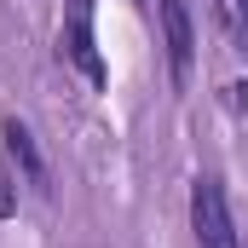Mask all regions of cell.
<instances>
[{
  "label": "cell",
  "mask_w": 248,
  "mask_h": 248,
  "mask_svg": "<svg viewBox=\"0 0 248 248\" xmlns=\"http://www.w3.org/2000/svg\"><path fill=\"white\" fill-rule=\"evenodd\" d=\"M190 231H196V248H248L237 219H231V202H225V185L214 173H196L190 179Z\"/></svg>",
  "instance_id": "6da1fadb"
},
{
  "label": "cell",
  "mask_w": 248,
  "mask_h": 248,
  "mask_svg": "<svg viewBox=\"0 0 248 248\" xmlns=\"http://www.w3.org/2000/svg\"><path fill=\"white\" fill-rule=\"evenodd\" d=\"M0 139H6L12 162L29 173V185H41V190H46V162H41V150H35V133H29L23 122H6V127H0Z\"/></svg>",
  "instance_id": "277c9868"
},
{
  "label": "cell",
  "mask_w": 248,
  "mask_h": 248,
  "mask_svg": "<svg viewBox=\"0 0 248 248\" xmlns=\"http://www.w3.org/2000/svg\"><path fill=\"white\" fill-rule=\"evenodd\" d=\"M214 17H219V29L231 35V46L248 52V0H214Z\"/></svg>",
  "instance_id": "5b68a950"
},
{
  "label": "cell",
  "mask_w": 248,
  "mask_h": 248,
  "mask_svg": "<svg viewBox=\"0 0 248 248\" xmlns=\"http://www.w3.org/2000/svg\"><path fill=\"white\" fill-rule=\"evenodd\" d=\"M63 58L75 63L93 87H104V58H98V29H93V0H63Z\"/></svg>",
  "instance_id": "7a4b0ae2"
},
{
  "label": "cell",
  "mask_w": 248,
  "mask_h": 248,
  "mask_svg": "<svg viewBox=\"0 0 248 248\" xmlns=\"http://www.w3.org/2000/svg\"><path fill=\"white\" fill-rule=\"evenodd\" d=\"M156 12H162V35H168V69H173V81H185L190 75V52H196L190 12H185V0H156Z\"/></svg>",
  "instance_id": "3957f363"
},
{
  "label": "cell",
  "mask_w": 248,
  "mask_h": 248,
  "mask_svg": "<svg viewBox=\"0 0 248 248\" xmlns=\"http://www.w3.org/2000/svg\"><path fill=\"white\" fill-rule=\"evenodd\" d=\"M225 104H231V110H248V87H243V81L225 87Z\"/></svg>",
  "instance_id": "52a82bcc"
},
{
  "label": "cell",
  "mask_w": 248,
  "mask_h": 248,
  "mask_svg": "<svg viewBox=\"0 0 248 248\" xmlns=\"http://www.w3.org/2000/svg\"><path fill=\"white\" fill-rule=\"evenodd\" d=\"M12 208H17V185L0 173V219H12Z\"/></svg>",
  "instance_id": "8992f818"
}]
</instances>
